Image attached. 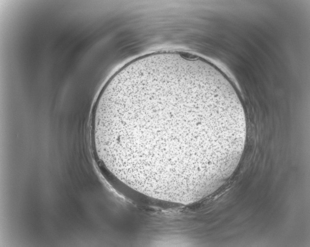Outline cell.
I'll return each mask as SVG.
<instances>
[{
	"mask_svg": "<svg viewBox=\"0 0 310 247\" xmlns=\"http://www.w3.org/2000/svg\"><path fill=\"white\" fill-rule=\"evenodd\" d=\"M244 110L217 69L195 56L143 60L123 69L99 101L96 135L110 172L127 186L170 201L218 189L243 152Z\"/></svg>",
	"mask_w": 310,
	"mask_h": 247,
	"instance_id": "obj_1",
	"label": "cell"
}]
</instances>
